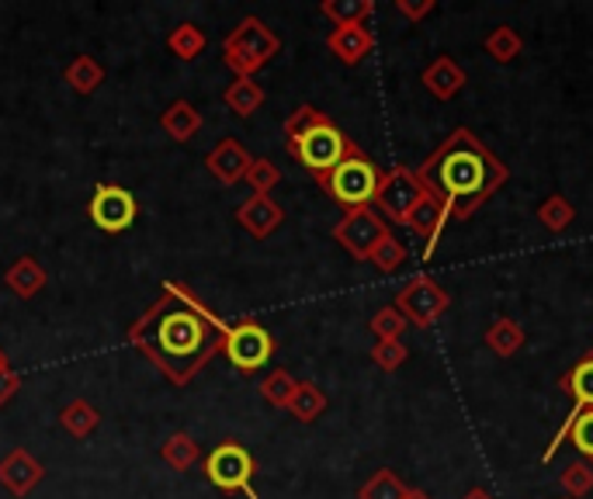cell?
<instances>
[{
	"label": "cell",
	"instance_id": "f35d334b",
	"mask_svg": "<svg viewBox=\"0 0 593 499\" xmlns=\"http://www.w3.org/2000/svg\"><path fill=\"white\" fill-rule=\"evenodd\" d=\"M566 440L583 454V462H586V465H593V410H586V413L577 419V424L569 427Z\"/></svg>",
	"mask_w": 593,
	"mask_h": 499
},
{
	"label": "cell",
	"instance_id": "60d3db41",
	"mask_svg": "<svg viewBox=\"0 0 593 499\" xmlns=\"http://www.w3.org/2000/svg\"><path fill=\"white\" fill-rule=\"evenodd\" d=\"M17 389H22V375L17 372H0V406H8V402L17 395Z\"/></svg>",
	"mask_w": 593,
	"mask_h": 499
},
{
	"label": "cell",
	"instance_id": "9a60e30c",
	"mask_svg": "<svg viewBox=\"0 0 593 499\" xmlns=\"http://www.w3.org/2000/svg\"><path fill=\"white\" fill-rule=\"evenodd\" d=\"M407 226H410L413 236L424 240V260H431L437 243H441L445 226H448V212L441 208V202H434L431 195H424L413 205V212L407 216Z\"/></svg>",
	"mask_w": 593,
	"mask_h": 499
},
{
	"label": "cell",
	"instance_id": "d6986e66",
	"mask_svg": "<svg viewBox=\"0 0 593 499\" xmlns=\"http://www.w3.org/2000/svg\"><path fill=\"white\" fill-rule=\"evenodd\" d=\"M202 125H205L202 111L191 101H184V98H178L174 105H167V111L160 114V129L174 143H191L202 132Z\"/></svg>",
	"mask_w": 593,
	"mask_h": 499
},
{
	"label": "cell",
	"instance_id": "6da1fadb",
	"mask_svg": "<svg viewBox=\"0 0 593 499\" xmlns=\"http://www.w3.org/2000/svg\"><path fill=\"white\" fill-rule=\"evenodd\" d=\"M229 326L191 292L187 284L167 281L160 302L129 326V340L140 354L153 361V368L164 372L167 381L187 386L208 361L222 354Z\"/></svg>",
	"mask_w": 593,
	"mask_h": 499
},
{
	"label": "cell",
	"instance_id": "f546056e",
	"mask_svg": "<svg viewBox=\"0 0 593 499\" xmlns=\"http://www.w3.org/2000/svg\"><path fill=\"white\" fill-rule=\"evenodd\" d=\"M407 483L392 468H378L365 486L358 489V499H407Z\"/></svg>",
	"mask_w": 593,
	"mask_h": 499
},
{
	"label": "cell",
	"instance_id": "4fadbf2b",
	"mask_svg": "<svg viewBox=\"0 0 593 499\" xmlns=\"http://www.w3.org/2000/svg\"><path fill=\"white\" fill-rule=\"evenodd\" d=\"M46 478V468L35 454H28L25 448H14L0 458V486H4L11 496L25 499L38 483Z\"/></svg>",
	"mask_w": 593,
	"mask_h": 499
},
{
	"label": "cell",
	"instance_id": "2e32d148",
	"mask_svg": "<svg viewBox=\"0 0 593 499\" xmlns=\"http://www.w3.org/2000/svg\"><path fill=\"white\" fill-rule=\"evenodd\" d=\"M237 222L254 240H267L271 233H278V226L285 222V212L271 195H251L237 208Z\"/></svg>",
	"mask_w": 593,
	"mask_h": 499
},
{
	"label": "cell",
	"instance_id": "9c48e42d",
	"mask_svg": "<svg viewBox=\"0 0 593 499\" xmlns=\"http://www.w3.org/2000/svg\"><path fill=\"white\" fill-rule=\"evenodd\" d=\"M222 354L233 361V368L243 375H254L257 368H264L267 361L275 357V337L264 330L254 319H240L229 326L226 333V348Z\"/></svg>",
	"mask_w": 593,
	"mask_h": 499
},
{
	"label": "cell",
	"instance_id": "4dcf8cb0",
	"mask_svg": "<svg viewBox=\"0 0 593 499\" xmlns=\"http://www.w3.org/2000/svg\"><path fill=\"white\" fill-rule=\"evenodd\" d=\"M538 222L548 229V233H566V229L577 222V208H572V202L562 195H548L538 205Z\"/></svg>",
	"mask_w": 593,
	"mask_h": 499
},
{
	"label": "cell",
	"instance_id": "cb8c5ba5",
	"mask_svg": "<svg viewBox=\"0 0 593 499\" xmlns=\"http://www.w3.org/2000/svg\"><path fill=\"white\" fill-rule=\"evenodd\" d=\"M60 424H63V430L70 434V437H90L94 430H98V424H101V413L90 406L87 399H73V402H66L63 406V413H60Z\"/></svg>",
	"mask_w": 593,
	"mask_h": 499
},
{
	"label": "cell",
	"instance_id": "b9f144b4",
	"mask_svg": "<svg viewBox=\"0 0 593 499\" xmlns=\"http://www.w3.org/2000/svg\"><path fill=\"white\" fill-rule=\"evenodd\" d=\"M462 499H496V496H493L489 489H483V486H475V489H469Z\"/></svg>",
	"mask_w": 593,
	"mask_h": 499
},
{
	"label": "cell",
	"instance_id": "277c9868",
	"mask_svg": "<svg viewBox=\"0 0 593 499\" xmlns=\"http://www.w3.org/2000/svg\"><path fill=\"white\" fill-rule=\"evenodd\" d=\"M382 178H386V170L375 167V160H368L365 153L358 149L343 163H337L330 174L319 181V187L351 212V208H368L375 202Z\"/></svg>",
	"mask_w": 593,
	"mask_h": 499
},
{
	"label": "cell",
	"instance_id": "d4e9b609",
	"mask_svg": "<svg viewBox=\"0 0 593 499\" xmlns=\"http://www.w3.org/2000/svg\"><path fill=\"white\" fill-rule=\"evenodd\" d=\"M63 81H66L76 94H94V90L101 87V81H105V70H101L98 60H94V56H76V60L66 63Z\"/></svg>",
	"mask_w": 593,
	"mask_h": 499
},
{
	"label": "cell",
	"instance_id": "ab89813d",
	"mask_svg": "<svg viewBox=\"0 0 593 499\" xmlns=\"http://www.w3.org/2000/svg\"><path fill=\"white\" fill-rule=\"evenodd\" d=\"M437 0H396V11L407 17V22H424L427 14H434Z\"/></svg>",
	"mask_w": 593,
	"mask_h": 499
},
{
	"label": "cell",
	"instance_id": "4316f807",
	"mask_svg": "<svg viewBox=\"0 0 593 499\" xmlns=\"http://www.w3.org/2000/svg\"><path fill=\"white\" fill-rule=\"evenodd\" d=\"M323 410H327V395H323V389L316 381H299V389L289 402V413L299 419V424H313V419L323 416Z\"/></svg>",
	"mask_w": 593,
	"mask_h": 499
},
{
	"label": "cell",
	"instance_id": "603a6c76",
	"mask_svg": "<svg viewBox=\"0 0 593 499\" xmlns=\"http://www.w3.org/2000/svg\"><path fill=\"white\" fill-rule=\"evenodd\" d=\"M160 458H164V462H167L170 468H174V472H191V468L198 465L202 451H198V445H195V437L184 434V430H178V434H170V437L164 440Z\"/></svg>",
	"mask_w": 593,
	"mask_h": 499
},
{
	"label": "cell",
	"instance_id": "e575fe53",
	"mask_svg": "<svg viewBox=\"0 0 593 499\" xmlns=\"http://www.w3.org/2000/svg\"><path fill=\"white\" fill-rule=\"evenodd\" d=\"M323 122H330L327 114H323L319 108H313V105H302V108H295L292 114H289V122H285V139L289 143H299L305 132H313L316 125H323Z\"/></svg>",
	"mask_w": 593,
	"mask_h": 499
},
{
	"label": "cell",
	"instance_id": "f1b7e54d",
	"mask_svg": "<svg viewBox=\"0 0 593 499\" xmlns=\"http://www.w3.org/2000/svg\"><path fill=\"white\" fill-rule=\"evenodd\" d=\"M205 46H208V35L198 28V25H191V22H184V25H178L174 32L167 35V49L178 56V60H195V56H202L205 52Z\"/></svg>",
	"mask_w": 593,
	"mask_h": 499
},
{
	"label": "cell",
	"instance_id": "44dd1931",
	"mask_svg": "<svg viewBox=\"0 0 593 499\" xmlns=\"http://www.w3.org/2000/svg\"><path fill=\"white\" fill-rule=\"evenodd\" d=\"M524 343H528V333H524V326L518 319H510V316H496L489 322V330H486V348L496 354V357H513L518 351H524Z\"/></svg>",
	"mask_w": 593,
	"mask_h": 499
},
{
	"label": "cell",
	"instance_id": "7a4b0ae2",
	"mask_svg": "<svg viewBox=\"0 0 593 499\" xmlns=\"http://www.w3.org/2000/svg\"><path fill=\"white\" fill-rule=\"evenodd\" d=\"M416 181L434 202H441L448 222H465L510 181V167L472 129H455L416 167Z\"/></svg>",
	"mask_w": 593,
	"mask_h": 499
},
{
	"label": "cell",
	"instance_id": "f6af8a7d",
	"mask_svg": "<svg viewBox=\"0 0 593 499\" xmlns=\"http://www.w3.org/2000/svg\"><path fill=\"white\" fill-rule=\"evenodd\" d=\"M566 499H569V496H566Z\"/></svg>",
	"mask_w": 593,
	"mask_h": 499
},
{
	"label": "cell",
	"instance_id": "ffe728a7",
	"mask_svg": "<svg viewBox=\"0 0 593 499\" xmlns=\"http://www.w3.org/2000/svg\"><path fill=\"white\" fill-rule=\"evenodd\" d=\"M46 281H49L46 278V267L38 264L35 257H17L8 267V275H4V284L11 288L17 299H35L46 288Z\"/></svg>",
	"mask_w": 593,
	"mask_h": 499
},
{
	"label": "cell",
	"instance_id": "5bb4252c",
	"mask_svg": "<svg viewBox=\"0 0 593 499\" xmlns=\"http://www.w3.org/2000/svg\"><path fill=\"white\" fill-rule=\"evenodd\" d=\"M251 163H254V157L243 149L240 139H222V143H216L213 149H208V157H205L208 174H213L226 187L240 184L246 178V170H251Z\"/></svg>",
	"mask_w": 593,
	"mask_h": 499
},
{
	"label": "cell",
	"instance_id": "d590c367",
	"mask_svg": "<svg viewBox=\"0 0 593 499\" xmlns=\"http://www.w3.org/2000/svg\"><path fill=\"white\" fill-rule=\"evenodd\" d=\"M368 260L378 267L382 275H392V271H399V267L407 264V246L389 233L386 240H382V243L375 246V254H372Z\"/></svg>",
	"mask_w": 593,
	"mask_h": 499
},
{
	"label": "cell",
	"instance_id": "8992f818",
	"mask_svg": "<svg viewBox=\"0 0 593 499\" xmlns=\"http://www.w3.org/2000/svg\"><path fill=\"white\" fill-rule=\"evenodd\" d=\"M254 472H257L254 454L246 451L243 445H237V440H222V445L213 448V451H208V458H205V478L219 492H229V496L257 499Z\"/></svg>",
	"mask_w": 593,
	"mask_h": 499
},
{
	"label": "cell",
	"instance_id": "30bf717a",
	"mask_svg": "<svg viewBox=\"0 0 593 499\" xmlns=\"http://www.w3.org/2000/svg\"><path fill=\"white\" fill-rule=\"evenodd\" d=\"M389 236V222L382 219L375 208H351L343 212V219L334 226V240L348 249L351 260H368L375 254V246Z\"/></svg>",
	"mask_w": 593,
	"mask_h": 499
},
{
	"label": "cell",
	"instance_id": "ac0fdd59",
	"mask_svg": "<svg viewBox=\"0 0 593 499\" xmlns=\"http://www.w3.org/2000/svg\"><path fill=\"white\" fill-rule=\"evenodd\" d=\"M465 70L458 66L451 56H437V60L424 70V87L434 94L437 101H451V98H458L462 94V87H465Z\"/></svg>",
	"mask_w": 593,
	"mask_h": 499
},
{
	"label": "cell",
	"instance_id": "52a82bcc",
	"mask_svg": "<svg viewBox=\"0 0 593 499\" xmlns=\"http://www.w3.org/2000/svg\"><path fill=\"white\" fill-rule=\"evenodd\" d=\"M559 386H562V392L572 399V410H569V416L562 419V427L556 430V437H552V445L545 448V454H542V465H552L556 462V454L566 448V434H569V427L577 424V419L586 413V410H593V351H586L572 368L559 378Z\"/></svg>",
	"mask_w": 593,
	"mask_h": 499
},
{
	"label": "cell",
	"instance_id": "1f68e13d",
	"mask_svg": "<svg viewBox=\"0 0 593 499\" xmlns=\"http://www.w3.org/2000/svg\"><path fill=\"white\" fill-rule=\"evenodd\" d=\"M295 389H299V381H295V375L289 368H278V372H271L261 381V395L271 402V406H278V410H289Z\"/></svg>",
	"mask_w": 593,
	"mask_h": 499
},
{
	"label": "cell",
	"instance_id": "e0dca14e",
	"mask_svg": "<svg viewBox=\"0 0 593 499\" xmlns=\"http://www.w3.org/2000/svg\"><path fill=\"white\" fill-rule=\"evenodd\" d=\"M327 49L337 56L340 63H348V66H358V63H365L372 49H375V35L368 25H343V28H334L327 35Z\"/></svg>",
	"mask_w": 593,
	"mask_h": 499
},
{
	"label": "cell",
	"instance_id": "836d02e7",
	"mask_svg": "<svg viewBox=\"0 0 593 499\" xmlns=\"http://www.w3.org/2000/svg\"><path fill=\"white\" fill-rule=\"evenodd\" d=\"M407 326H410V322L403 319V313H399L396 305H386V309H378V313L372 316L368 330L375 333V340H403Z\"/></svg>",
	"mask_w": 593,
	"mask_h": 499
},
{
	"label": "cell",
	"instance_id": "7bdbcfd3",
	"mask_svg": "<svg viewBox=\"0 0 593 499\" xmlns=\"http://www.w3.org/2000/svg\"><path fill=\"white\" fill-rule=\"evenodd\" d=\"M407 499H431L427 489H407Z\"/></svg>",
	"mask_w": 593,
	"mask_h": 499
},
{
	"label": "cell",
	"instance_id": "8fae6325",
	"mask_svg": "<svg viewBox=\"0 0 593 499\" xmlns=\"http://www.w3.org/2000/svg\"><path fill=\"white\" fill-rule=\"evenodd\" d=\"M424 195H427V191H424V184L416 181V170L396 167V170H389L386 178H382L372 208L389 222H407V216L413 212V205Z\"/></svg>",
	"mask_w": 593,
	"mask_h": 499
},
{
	"label": "cell",
	"instance_id": "8d00e7d4",
	"mask_svg": "<svg viewBox=\"0 0 593 499\" xmlns=\"http://www.w3.org/2000/svg\"><path fill=\"white\" fill-rule=\"evenodd\" d=\"M407 357H410V351L403 340H375V348H372V361L382 372H399L407 364Z\"/></svg>",
	"mask_w": 593,
	"mask_h": 499
},
{
	"label": "cell",
	"instance_id": "5b68a950",
	"mask_svg": "<svg viewBox=\"0 0 593 499\" xmlns=\"http://www.w3.org/2000/svg\"><path fill=\"white\" fill-rule=\"evenodd\" d=\"M361 146L354 143V139H348L343 132L334 125V122H323V125H316L313 132H305V136L299 139V143H289V153L292 157L310 170V174L316 178V181H323L330 174V170L337 167V163H343L351 157V153H358Z\"/></svg>",
	"mask_w": 593,
	"mask_h": 499
},
{
	"label": "cell",
	"instance_id": "d6a6232c",
	"mask_svg": "<svg viewBox=\"0 0 593 499\" xmlns=\"http://www.w3.org/2000/svg\"><path fill=\"white\" fill-rule=\"evenodd\" d=\"M243 181L251 184L254 195H271V191L281 184V170H278V163H271L267 157H254V163H251V170H246Z\"/></svg>",
	"mask_w": 593,
	"mask_h": 499
},
{
	"label": "cell",
	"instance_id": "3957f363",
	"mask_svg": "<svg viewBox=\"0 0 593 499\" xmlns=\"http://www.w3.org/2000/svg\"><path fill=\"white\" fill-rule=\"evenodd\" d=\"M281 38L267 28L261 17H243V22L222 38V63L237 76H254L275 60Z\"/></svg>",
	"mask_w": 593,
	"mask_h": 499
},
{
	"label": "cell",
	"instance_id": "ba28073f",
	"mask_svg": "<svg viewBox=\"0 0 593 499\" xmlns=\"http://www.w3.org/2000/svg\"><path fill=\"white\" fill-rule=\"evenodd\" d=\"M396 309L403 313V319L410 326H420V330H431V326L441 319L451 309V295L445 292L434 278H413L410 284H403L396 292Z\"/></svg>",
	"mask_w": 593,
	"mask_h": 499
},
{
	"label": "cell",
	"instance_id": "484cf974",
	"mask_svg": "<svg viewBox=\"0 0 593 499\" xmlns=\"http://www.w3.org/2000/svg\"><path fill=\"white\" fill-rule=\"evenodd\" d=\"M319 11L330 17L334 28H343V25H365L375 14V4L372 0H323Z\"/></svg>",
	"mask_w": 593,
	"mask_h": 499
},
{
	"label": "cell",
	"instance_id": "74e56055",
	"mask_svg": "<svg viewBox=\"0 0 593 499\" xmlns=\"http://www.w3.org/2000/svg\"><path fill=\"white\" fill-rule=\"evenodd\" d=\"M559 483H562V489H566L569 499H580V496L593 492V465H586V462H572V465H566V472H562Z\"/></svg>",
	"mask_w": 593,
	"mask_h": 499
},
{
	"label": "cell",
	"instance_id": "7402d4cb",
	"mask_svg": "<svg viewBox=\"0 0 593 499\" xmlns=\"http://www.w3.org/2000/svg\"><path fill=\"white\" fill-rule=\"evenodd\" d=\"M222 101L237 119H251V114L264 105V87L254 81V76H237V81L226 87Z\"/></svg>",
	"mask_w": 593,
	"mask_h": 499
},
{
	"label": "cell",
	"instance_id": "7c38bea8",
	"mask_svg": "<svg viewBox=\"0 0 593 499\" xmlns=\"http://www.w3.org/2000/svg\"><path fill=\"white\" fill-rule=\"evenodd\" d=\"M90 222L105 229V233H125V229L140 219V202L129 187L119 184H98L87 205Z\"/></svg>",
	"mask_w": 593,
	"mask_h": 499
},
{
	"label": "cell",
	"instance_id": "ee69618b",
	"mask_svg": "<svg viewBox=\"0 0 593 499\" xmlns=\"http://www.w3.org/2000/svg\"><path fill=\"white\" fill-rule=\"evenodd\" d=\"M11 364H8V354H4V348H0V372H8Z\"/></svg>",
	"mask_w": 593,
	"mask_h": 499
},
{
	"label": "cell",
	"instance_id": "83f0119b",
	"mask_svg": "<svg viewBox=\"0 0 593 499\" xmlns=\"http://www.w3.org/2000/svg\"><path fill=\"white\" fill-rule=\"evenodd\" d=\"M486 56H493L496 63H513L524 52V38L513 32L510 25H496L486 38H483Z\"/></svg>",
	"mask_w": 593,
	"mask_h": 499
}]
</instances>
